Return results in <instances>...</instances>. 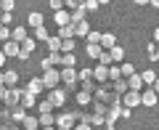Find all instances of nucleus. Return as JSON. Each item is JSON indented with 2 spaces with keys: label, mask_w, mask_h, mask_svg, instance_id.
Here are the masks:
<instances>
[{
  "label": "nucleus",
  "mask_w": 159,
  "mask_h": 130,
  "mask_svg": "<svg viewBox=\"0 0 159 130\" xmlns=\"http://www.w3.org/2000/svg\"><path fill=\"white\" fill-rule=\"evenodd\" d=\"M122 104H125V106H130V109L141 106V93H138V91H127L125 96H122Z\"/></svg>",
  "instance_id": "nucleus-8"
},
{
  "label": "nucleus",
  "mask_w": 159,
  "mask_h": 130,
  "mask_svg": "<svg viewBox=\"0 0 159 130\" xmlns=\"http://www.w3.org/2000/svg\"><path fill=\"white\" fill-rule=\"evenodd\" d=\"M98 3H101V6H103V3H111V0H98Z\"/></svg>",
  "instance_id": "nucleus-55"
},
{
  "label": "nucleus",
  "mask_w": 159,
  "mask_h": 130,
  "mask_svg": "<svg viewBox=\"0 0 159 130\" xmlns=\"http://www.w3.org/2000/svg\"><path fill=\"white\" fill-rule=\"evenodd\" d=\"M141 77H143V82H146V85H154L157 74H154V69H146V72H141Z\"/></svg>",
  "instance_id": "nucleus-38"
},
{
  "label": "nucleus",
  "mask_w": 159,
  "mask_h": 130,
  "mask_svg": "<svg viewBox=\"0 0 159 130\" xmlns=\"http://www.w3.org/2000/svg\"><path fill=\"white\" fill-rule=\"evenodd\" d=\"M51 125H56V119H53V112L40 114V128H51Z\"/></svg>",
  "instance_id": "nucleus-26"
},
{
  "label": "nucleus",
  "mask_w": 159,
  "mask_h": 130,
  "mask_svg": "<svg viewBox=\"0 0 159 130\" xmlns=\"http://www.w3.org/2000/svg\"><path fill=\"white\" fill-rule=\"evenodd\" d=\"M114 45H117V37H114V35H101V48H103V51H111V48Z\"/></svg>",
  "instance_id": "nucleus-19"
},
{
  "label": "nucleus",
  "mask_w": 159,
  "mask_h": 130,
  "mask_svg": "<svg viewBox=\"0 0 159 130\" xmlns=\"http://www.w3.org/2000/svg\"><path fill=\"white\" fill-rule=\"evenodd\" d=\"M53 21H56L58 27H69V24H72V13L69 11H56L53 13Z\"/></svg>",
  "instance_id": "nucleus-14"
},
{
  "label": "nucleus",
  "mask_w": 159,
  "mask_h": 130,
  "mask_svg": "<svg viewBox=\"0 0 159 130\" xmlns=\"http://www.w3.org/2000/svg\"><path fill=\"white\" fill-rule=\"evenodd\" d=\"M72 27H74V37H88V32H90V24L88 21H77Z\"/></svg>",
  "instance_id": "nucleus-18"
},
{
  "label": "nucleus",
  "mask_w": 159,
  "mask_h": 130,
  "mask_svg": "<svg viewBox=\"0 0 159 130\" xmlns=\"http://www.w3.org/2000/svg\"><path fill=\"white\" fill-rule=\"evenodd\" d=\"M90 77H93V69H80V80H90Z\"/></svg>",
  "instance_id": "nucleus-46"
},
{
  "label": "nucleus",
  "mask_w": 159,
  "mask_h": 130,
  "mask_svg": "<svg viewBox=\"0 0 159 130\" xmlns=\"http://www.w3.org/2000/svg\"><path fill=\"white\" fill-rule=\"evenodd\" d=\"M85 6H77V8H74V11H72V24H77V21H85Z\"/></svg>",
  "instance_id": "nucleus-25"
},
{
  "label": "nucleus",
  "mask_w": 159,
  "mask_h": 130,
  "mask_svg": "<svg viewBox=\"0 0 159 130\" xmlns=\"http://www.w3.org/2000/svg\"><path fill=\"white\" fill-rule=\"evenodd\" d=\"M127 88H130V91H138V93H141L143 88H146V82H143V77L135 72V74H130V77H127Z\"/></svg>",
  "instance_id": "nucleus-12"
},
{
  "label": "nucleus",
  "mask_w": 159,
  "mask_h": 130,
  "mask_svg": "<svg viewBox=\"0 0 159 130\" xmlns=\"http://www.w3.org/2000/svg\"><path fill=\"white\" fill-rule=\"evenodd\" d=\"M45 43H48V51L51 53H61V43H64L61 37H48Z\"/></svg>",
  "instance_id": "nucleus-22"
},
{
  "label": "nucleus",
  "mask_w": 159,
  "mask_h": 130,
  "mask_svg": "<svg viewBox=\"0 0 159 130\" xmlns=\"http://www.w3.org/2000/svg\"><path fill=\"white\" fill-rule=\"evenodd\" d=\"M98 85H101V82H96V80H80V88H82V91H88V93H96V88H98Z\"/></svg>",
  "instance_id": "nucleus-24"
},
{
  "label": "nucleus",
  "mask_w": 159,
  "mask_h": 130,
  "mask_svg": "<svg viewBox=\"0 0 159 130\" xmlns=\"http://www.w3.org/2000/svg\"><path fill=\"white\" fill-rule=\"evenodd\" d=\"M154 43H157V45H159V27L154 29Z\"/></svg>",
  "instance_id": "nucleus-49"
},
{
  "label": "nucleus",
  "mask_w": 159,
  "mask_h": 130,
  "mask_svg": "<svg viewBox=\"0 0 159 130\" xmlns=\"http://www.w3.org/2000/svg\"><path fill=\"white\" fill-rule=\"evenodd\" d=\"M6 58H8V56H6V53H3V51H0V67L6 64Z\"/></svg>",
  "instance_id": "nucleus-50"
},
{
  "label": "nucleus",
  "mask_w": 159,
  "mask_h": 130,
  "mask_svg": "<svg viewBox=\"0 0 159 130\" xmlns=\"http://www.w3.org/2000/svg\"><path fill=\"white\" fill-rule=\"evenodd\" d=\"M85 51H88V56H90V58H98V56L103 53V48H101V45H88Z\"/></svg>",
  "instance_id": "nucleus-37"
},
{
  "label": "nucleus",
  "mask_w": 159,
  "mask_h": 130,
  "mask_svg": "<svg viewBox=\"0 0 159 130\" xmlns=\"http://www.w3.org/2000/svg\"><path fill=\"white\" fill-rule=\"evenodd\" d=\"M111 130H114V128H111Z\"/></svg>",
  "instance_id": "nucleus-58"
},
{
  "label": "nucleus",
  "mask_w": 159,
  "mask_h": 130,
  "mask_svg": "<svg viewBox=\"0 0 159 130\" xmlns=\"http://www.w3.org/2000/svg\"><path fill=\"white\" fill-rule=\"evenodd\" d=\"M21 128L24 130H40V119H34V117H29V114H27V117L21 119Z\"/></svg>",
  "instance_id": "nucleus-21"
},
{
  "label": "nucleus",
  "mask_w": 159,
  "mask_h": 130,
  "mask_svg": "<svg viewBox=\"0 0 159 130\" xmlns=\"http://www.w3.org/2000/svg\"><path fill=\"white\" fill-rule=\"evenodd\" d=\"M82 6H85V11H96L101 3H98V0H82Z\"/></svg>",
  "instance_id": "nucleus-43"
},
{
  "label": "nucleus",
  "mask_w": 159,
  "mask_h": 130,
  "mask_svg": "<svg viewBox=\"0 0 159 130\" xmlns=\"http://www.w3.org/2000/svg\"><path fill=\"white\" fill-rule=\"evenodd\" d=\"M53 109H56V106H53V104L48 101V98H45V101H40V104H37V112H40V114H45V112H53Z\"/></svg>",
  "instance_id": "nucleus-33"
},
{
  "label": "nucleus",
  "mask_w": 159,
  "mask_h": 130,
  "mask_svg": "<svg viewBox=\"0 0 159 130\" xmlns=\"http://www.w3.org/2000/svg\"><path fill=\"white\" fill-rule=\"evenodd\" d=\"M119 77H122V69H119V64H114V67H109V80L114 82V80H119Z\"/></svg>",
  "instance_id": "nucleus-34"
},
{
  "label": "nucleus",
  "mask_w": 159,
  "mask_h": 130,
  "mask_svg": "<svg viewBox=\"0 0 159 130\" xmlns=\"http://www.w3.org/2000/svg\"><path fill=\"white\" fill-rule=\"evenodd\" d=\"M29 24H32L34 29L43 27V13H40V11H32V13H29Z\"/></svg>",
  "instance_id": "nucleus-28"
},
{
  "label": "nucleus",
  "mask_w": 159,
  "mask_h": 130,
  "mask_svg": "<svg viewBox=\"0 0 159 130\" xmlns=\"http://www.w3.org/2000/svg\"><path fill=\"white\" fill-rule=\"evenodd\" d=\"M27 91H29V93H34V96H40V93L45 91V82H43V77H34V80H29Z\"/></svg>",
  "instance_id": "nucleus-15"
},
{
  "label": "nucleus",
  "mask_w": 159,
  "mask_h": 130,
  "mask_svg": "<svg viewBox=\"0 0 159 130\" xmlns=\"http://www.w3.org/2000/svg\"><path fill=\"white\" fill-rule=\"evenodd\" d=\"M74 64H77L74 53H61V67H74Z\"/></svg>",
  "instance_id": "nucleus-29"
},
{
  "label": "nucleus",
  "mask_w": 159,
  "mask_h": 130,
  "mask_svg": "<svg viewBox=\"0 0 159 130\" xmlns=\"http://www.w3.org/2000/svg\"><path fill=\"white\" fill-rule=\"evenodd\" d=\"M148 6H154V8H159V0H151V3H148Z\"/></svg>",
  "instance_id": "nucleus-54"
},
{
  "label": "nucleus",
  "mask_w": 159,
  "mask_h": 130,
  "mask_svg": "<svg viewBox=\"0 0 159 130\" xmlns=\"http://www.w3.org/2000/svg\"><path fill=\"white\" fill-rule=\"evenodd\" d=\"M58 37H61V40L74 37V27H72V24H69V27H61V29H58Z\"/></svg>",
  "instance_id": "nucleus-32"
},
{
  "label": "nucleus",
  "mask_w": 159,
  "mask_h": 130,
  "mask_svg": "<svg viewBox=\"0 0 159 130\" xmlns=\"http://www.w3.org/2000/svg\"><path fill=\"white\" fill-rule=\"evenodd\" d=\"M29 35H27V29L24 27H13V32H11V40H16V43H24Z\"/></svg>",
  "instance_id": "nucleus-23"
},
{
  "label": "nucleus",
  "mask_w": 159,
  "mask_h": 130,
  "mask_svg": "<svg viewBox=\"0 0 159 130\" xmlns=\"http://www.w3.org/2000/svg\"><path fill=\"white\" fill-rule=\"evenodd\" d=\"M154 91H157V96H159V80H154V85H151Z\"/></svg>",
  "instance_id": "nucleus-51"
},
{
  "label": "nucleus",
  "mask_w": 159,
  "mask_h": 130,
  "mask_svg": "<svg viewBox=\"0 0 159 130\" xmlns=\"http://www.w3.org/2000/svg\"><path fill=\"white\" fill-rule=\"evenodd\" d=\"M98 64H103V67H111V64H114V61H111V53L103 51L101 56H98Z\"/></svg>",
  "instance_id": "nucleus-40"
},
{
  "label": "nucleus",
  "mask_w": 159,
  "mask_h": 130,
  "mask_svg": "<svg viewBox=\"0 0 159 130\" xmlns=\"http://www.w3.org/2000/svg\"><path fill=\"white\" fill-rule=\"evenodd\" d=\"M138 6H148V3H151V0H135Z\"/></svg>",
  "instance_id": "nucleus-52"
},
{
  "label": "nucleus",
  "mask_w": 159,
  "mask_h": 130,
  "mask_svg": "<svg viewBox=\"0 0 159 130\" xmlns=\"http://www.w3.org/2000/svg\"><path fill=\"white\" fill-rule=\"evenodd\" d=\"M8 112H11V119H16V122H21V119L27 117V109H24L21 104H16V106H8Z\"/></svg>",
  "instance_id": "nucleus-17"
},
{
  "label": "nucleus",
  "mask_w": 159,
  "mask_h": 130,
  "mask_svg": "<svg viewBox=\"0 0 159 130\" xmlns=\"http://www.w3.org/2000/svg\"><path fill=\"white\" fill-rule=\"evenodd\" d=\"M88 45H101V35L98 32H88Z\"/></svg>",
  "instance_id": "nucleus-41"
},
{
  "label": "nucleus",
  "mask_w": 159,
  "mask_h": 130,
  "mask_svg": "<svg viewBox=\"0 0 159 130\" xmlns=\"http://www.w3.org/2000/svg\"><path fill=\"white\" fill-rule=\"evenodd\" d=\"M93 77H96V82H106V80H109V67L98 64V67L93 69Z\"/></svg>",
  "instance_id": "nucleus-16"
},
{
  "label": "nucleus",
  "mask_w": 159,
  "mask_h": 130,
  "mask_svg": "<svg viewBox=\"0 0 159 130\" xmlns=\"http://www.w3.org/2000/svg\"><path fill=\"white\" fill-rule=\"evenodd\" d=\"M0 51L6 53V56H19V53H21V43H16V40H6V43L0 45Z\"/></svg>",
  "instance_id": "nucleus-6"
},
{
  "label": "nucleus",
  "mask_w": 159,
  "mask_h": 130,
  "mask_svg": "<svg viewBox=\"0 0 159 130\" xmlns=\"http://www.w3.org/2000/svg\"><path fill=\"white\" fill-rule=\"evenodd\" d=\"M48 37H51V35H48L45 27H37V29H34V40H43V43H45Z\"/></svg>",
  "instance_id": "nucleus-39"
},
{
  "label": "nucleus",
  "mask_w": 159,
  "mask_h": 130,
  "mask_svg": "<svg viewBox=\"0 0 159 130\" xmlns=\"http://www.w3.org/2000/svg\"><path fill=\"white\" fill-rule=\"evenodd\" d=\"M157 51H159V48H157V43H151V45L146 48V53H148V58H157Z\"/></svg>",
  "instance_id": "nucleus-47"
},
{
  "label": "nucleus",
  "mask_w": 159,
  "mask_h": 130,
  "mask_svg": "<svg viewBox=\"0 0 159 130\" xmlns=\"http://www.w3.org/2000/svg\"><path fill=\"white\" fill-rule=\"evenodd\" d=\"M21 106L24 109H37V96L29 91H21Z\"/></svg>",
  "instance_id": "nucleus-13"
},
{
  "label": "nucleus",
  "mask_w": 159,
  "mask_h": 130,
  "mask_svg": "<svg viewBox=\"0 0 159 130\" xmlns=\"http://www.w3.org/2000/svg\"><path fill=\"white\" fill-rule=\"evenodd\" d=\"M61 82L69 88H80V72L74 67H61Z\"/></svg>",
  "instance_id": "nucleus-1"
},
{
  "label": "nucleus",
  "mask_w": 159,
  "mask_h": 130,
  "mask_svg": "<svg viewBox=\"0 0 159 130\" xmlns=\"http://www.w3.org/2000/svg\"><path fill=\"white\" fill-rule=\"evenodd\" d=\"M141 104L143 106H157V91L154 88H143L141 91Z\"/></svg>",
  "instance_id": "nucleus-7"
},
{
  "label": "nucleus",
  "mask_w": 159,
  "mask_h": 130,
  "mask_svg": "<svg viewBox=\"0 0 159 130\" xmlns=\"http://www.w3.org/2000/svg\"><path fill=\"white\" fill-rule=\"evenodd\" d=\"M48 6H51V11H53V13H56V11H64V0H51Z\"/></svg>",
  "instance_id": "nucleus-45"
},
{
  "label": "nucleus",
  "mask_w": 159,
  "mask_h": 130,
  "mask_svg": "<svg viewBox=\"0 0 159 130\" xmlns=\"http://www.w3.org/2000/svg\"><path fill=\"white\" fill-rule=\"evenodd\" d=\"M40 67H43V72H45V69H53V67H61V53H51V56H45Z\"/></svg>",
  "instance_id": "nucleus-11"
},
{
  "label": "nucleus",
  "mask_w": 159,
  "mask_h": 130,
  "mask_svg": "<svg viewBox=\"0 0 159 130\" xmlns=\"http://www.w3.org/2000/svg\"><path fill=\"white\" fill-rule=\"evenodd\" d=\"M34 45H37V40H34V37H27V40L21 43V53H19V58H24V61H27V58L32 56Z\"/></svg>",
  "instance_id": "nucleus-9"
},
{
  "label": "nucleus",
  "mask_w": 159,
  "mask_h": 130,
  "mask_svg": "<svg viewBox=\"0 0 159 130\" xmlns=\"http://www.w3.org/2000/svg\"><path fill=\"white\" fill-rule=\"evenodd\" d=\"M90 101H93V93H88V91H82V88H77V104H80V106H88Z\"/></svg>",
  "instance_id": "nucleus-20"
},
{
  "label": "nucleus",
  "mask_w": 159,
  "mask_h": 130,
  "mask_svg": "<svg viewBox=\"0 0 159 130\" xmlns=\"http://www.w3.org/2000/svg\"><path fill=\"white\" fill-rule=\"evenodd\" d=\"M43 82H45L48 91H51V88H58V85H61V72H58V69H45V72H43Z\"/></svg>",
  "instance_id": "nucleus-2"
},
{
  "label": "nucleus",
  "mask_w": 159,
  "mask_h": 130,
  "mask_svg": "<svg viewBox=\"0 0 159 130\" xmlns=\"http://www.w3.org/2000/svg\"><path fill=\"white\" fill-rule=\"evenodd\" d=\"M109 91H111V93H117V96H125V93L130 91V88H127V80H125V77H119V80H114V82L109 85Z\"/></svg>",
  "instance_id": "nucleus-10"
},
{
  "label": "nucleus",
  "mask_w": 159,
  "mask_h": 130,
  "mask_svg": "<svg viewBox=\"0 0 159 130\" xmlns=\"http://www.w3.org/2000/svg\"><path fill=\"white\" fill-rule=\"evenodd\" d=\"M11 32H13L11 27H0V40H3V43H6V40H11Z\"/></svg>",
  "instance_id": "nucleus-44"
},
{
  "label": "nucleus",
  "mask_w": 159,
  "mask_h": 130,
  "mask_svg": "<svg viewBox=\"0 0 159 130\" xmlns=\"http://www.w3.org/2000/svg\"><path fill=\"white\" fill-rule=\"evenodd\" d=\"M119 69H122V77H130V74H135V67H133V64H127V61H122L119 64Z\"/></svg>",
  "instance_id": "nucleus-31"
},
{
  "label": "nucleus",
  "mask_w": 159,
  "mask_h": 130,
  "mask_svg": "<svg viewBox=\"0 0 159 130\" xmlns=\"http://www.w3.org/2000/svg\"><path fill=\"white\" fill-rule=\"evenodd\" d=\"M0 88H6V77L3 74H0Z\"/></svg>",
  "instance_id": "nucleus-53"
},
{
  "label": "nucleus",
  "mask_w": 159,
  "mask_h": 130,
  "mask_svg": "<svg viewBox=\"0 0 159 130\" xmlns=\"http://www.w3.org/2000/svg\"><path fill=\"white\" fill-rule=\"evenodd\" d=\"M48 101L53 104V106H64V101H66V93H64V88H51V93H48Z\"/></svg>",
  "instance_id": "nucleus-5"
},
{
  "label": "nucleus",
  "mask_w": 159,
  "mask_h": 130,
  "mask_svg": "<svg viewBox=\"0 0 159 130\" xmlns=\"http://www.w3.org/2000/svg\"><path fill=\"white\" fill-rule=\"evenodd\" d=\"M74 130H93V125H88V122H80Z\"/></svg>",
  "instance_id": "nucleus-48"
},
{
  "label": "nucleus",
  "mask_w": 159,
  "mask_h": 130,
  "mask_svg": "<svg viewBox=\"0 0 159 130\" xmlns=\"http://www.w3.org/2000/svg\"><path fill=\"white\" fill-rule=\"evenodd\" d=\"M61 53H74V37H69V40L61 43Z\"/></svg>",
  "instance_id": "nucleus-36"
},
{
  "label": "nucleus",
  "mask_w": 159,
  "mask_h": 130,
  "mask_svg": "<svg viewBox=\"0 0 159 130\" xmlns=\"http://www.w3.org/2000/svg\"><path fill=\"white\" fill-rule=\"evenodd\" d=\"M3 77H6V88H13V85H16V80H19V74L13 72V69H8Z\"/></svg>",
  "instance_id": "nucleus-30"
},
{
  "label": "nucleus",
  "mask_w": 159,
  "mask_h": 130,
  "mask_svg": "<svg viewBox=\"0 0 159 130\" xmlns=\"http://www.w3.org/2000/svg\"><path fill=\"white\" fill-rule=\"evenodd\" d=\"M109 53H111V61H114V64H122V58H125V51H122L119 45H114Z\"/></svg>",
  "instance_id": "nucleus-27"
},
{
  "label": "nucleus",
  "mask_w": 159,
  "mask_h": 130,
  "mask_svg": "<svg viewBox=\"0 0 159 130\" xmlns=\"http://www.w3.org/2000/svg\"><path fill=\"white\" fill-rule=\"evenodd\" d=\"M157 58H159V51H157Z\"/></svg>",
  "instance_id": "nucleus-57"
},
{
  "label": "nucleus",
  "mask_w": 159,
  "mask_h": 130,
  "mask_svg": "<svg viewBox=\"0 0 159 130\" xmlns=\"http://www.w3.org/2000/svg\"><path fill=\"white\" fill-rule=\"evenodd\" d=\"M56 130H66V128H58V125H56Z\"/></svg>",
  "instance_id": "nucleus-56"
},
{
  "label": "nucleus",
  "mask_w": 159,
  "mask_h": 130,
  "mask_svg": "<svg viewBox=\"0 0 159 130\" xmlns=\"http://www.w3.org/2000/svg\"><path fill=\"white\" fill-rule=\"evenodd\" d=\"M77 117H80V114H72V112H61V114L56 117V125H58V128H66V130H72V128H74V119H77Z\"/></svg>",
  "instance_id": "nucleus-3"
},
{
  "label": "nucleus",
  "mask_w": 159,
  "mask_h": 130,
  "mask_svg": "<svg viewBox=\"0 0 159 130\" xmlns=\"http://www.w3.org/2000/svg\"><path fill=\"white\" fill-rule=\"evenodd\" d=\"M0 101H6V106H16V104H21V91L19 88H8Z\"/></svg>",
  "instance_id": "nucleus-4"
},
{
  "label": "nucleus",
  "mask_w": 159,
  "mask_h": 130,
  "mask_svg": "<svg viewBox=\"0 0 159 130\" xmlns=\"http://www.w3.org/2000/svg\"><path fill=\"white\" fill-rule=\"evenodd\" d=\"M0 24H3V27H11L13 24V13H0Z\"/></svg>",
  "instance_id": "nucleus-42"
},
{
  "label": "nucleus",
  "mask_w": 159,
  "mask_h": 130,
  "mask_svg": "<svg viewBox=\"0 0 159 130\" xmlns=\"http://www.w3.org/2000/svg\"><path fill=\"white\" fill-rule=\"evenodd\" d=\"M13 6H16V0H0V11L3 13H11Z\"/></svg>",
  "instance_id": "nucleus-35"
}]
</instances>
